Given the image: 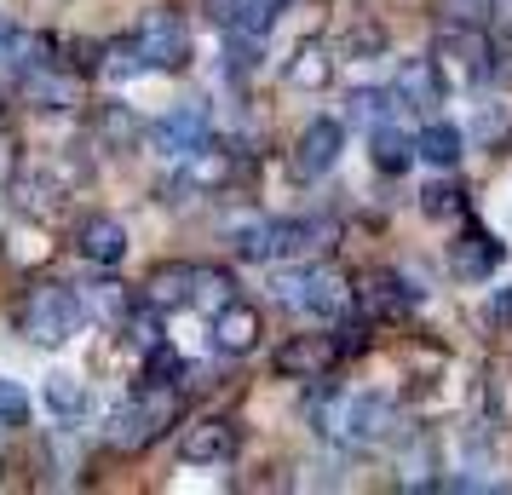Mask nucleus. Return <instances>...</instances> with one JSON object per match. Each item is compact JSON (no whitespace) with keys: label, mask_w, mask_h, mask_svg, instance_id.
Segmentation results:
<instances>
[{"label":"nucleus","mask_w":512,"mask_h":495,"mask_svg":"<svg viewBox=\"0 0 512 495\" xmlns=\"http://www.w3.org/2000/svg\"><path fill=\"white\" fill-rule=\"evenodd\" d=\"M231 248L236 260H317L334 248V219H236Z\"/></svg>","instance_id":"f257e3e1"},{"label":"nucleus","mask_w":512,"mask_h":495,"mask_svg":"<svg viewBox=\"0 0 512 495\" xmlns=\"http://www.w3.org/2000/svg\"><path fill=\"white\" fill-rule=\"evenodd\" d=\"M81 294H70L64 283H35L18 300V334L41 352H64L75 334H81Z\"/></svg>","instance_id":"f03ea898"},{"label":"nucleus","mask_w":512,"mask_h":495,"mask_svg":"<svg viewBox=\"0 0 512 495\" xmlns=\"http://www.w3.org/2000/svg\"><path fill=\"white\" fill-rule=\"evenodd\" d=\"M179 421V386L167 380H144L133 398L110 415V444L116 449H150L156 438H167V426Z\"/></svg>","instance_id":"7ed1b4c3"},{"label":"nucleus","mask_w":512,"mask_h":495,"mask_svg":"<svg viewBox=\"0 0 512 495\" xmlns=\"http://www.w3.org/2000/svg\"><path fill=\"white\" fill-rule=\"evenodd\" d=\"M271 294H277V306L300 311V317H340L351 306V283L334 265H317V260L300 265V271H277Z\"/></svg>","instance_id":"20e7f679"},{"label":"nucleus","mask_w":512,"mask_h":495,"mask_svg":"<svg viewBox=\"0 0 512 495\" xmlns=\"http://www.w3.org/2000/svg\"><path fill=\"white\" fill-rule=\"evenodd\" d=\"M133 47H139L144 70L156 75H173L190 64V29L179 12H144L139 29H133Z\"/></svg>","instance_id":"39448f33"},{"label":"nucleus","mask_w":512,"mask_h":495,"mask_svg":"<svg viewBox=\"0 0 512 495\" xmlns=\"http://www.w3.org/2000/svg\"><path fill=\"white\" fill-rule=\"evenodd\" d=\"M208 139H213V127H208V110H202V104H179V110H167L162 121H150V150L167 156V162L196 156Z\"/></svg>","instance_id":"423d86ee"},{"label":"nucleus","mask_w":512,"mask_h":495,"mask_svg":"<svg viewBox=\"0 0 512 495\" xmlns=\"http://www.w3.org/2000/svg\"><path fill=\"white\" fill-rule=\"evenodd\" d=\"M351 300L363 311V323H403V317L420 306V294L403 283L397 271H369L363 283L351 288Z\"/></svg>","instance_id":"0eeeda50"},{"label":"nucleus","mask_w":512,"mask_h":495,"mask_svg":"<svg viewBox=\"0 0 512 495\" xmlns=\"http://www.w3.org/2000/svg\"><path fill=\"white\" fill-rule=\"evenodd\" d=\"M392 432V398H380V392H340V426H334V438L340 444H357V449H369L380 444Z\"/></svg>","instance_id":"6e6552de"},{"label":"nucleus","mask_w":512,"mask_h":495,"mask_svg":"<svg viewBox=\"0 0 512 495\" xmlns=\"http://www.w3.org/2000/svg\"><path fill=\"white\" fill-rule=\"evenodd\" d=\"M236 449H242V426L225 421V415L190 421L185 432H179V461H190V467H225Z\"/></svg>","instance_id":"1a4fd4ad"},{"label":"nucleus","mask_w":512,"mask_h":495,"mask_svg":"<svg viewBox=\"0 0 512 495\" xmlns=\"http://www.w3.org/2000/svg\"><path fill=\"white\" fill-rule=\"evenodd\" d=\"M346 357V340H334V334H294L288 346H277V375L288 380H323L334 363Z\"/></svg>","instance_id":"9d476101"},{"label":"nucleus","mask_w":512,"mask_h":495,"mask_svg":"<svg viewBox=\"0 0 512 495\" xmlns=\"http://www.w3.org/2000/svg\"><path fill=\"white\" fill-rule=\"evenodd\" d=\"M501 254H507L501 236H489L484 225H461L455 242H449V271H455V283H489Z\"/></svg>","instance_id":"9b49d317"},{"label":"nucleus","mask_w":512,"mask_h":495,"mask_svg":"<svg viewBox=\"0 0 512 495\" xmlns=\"http://www.w3.org/2000/svg\"><path fill=\"white\" fill-rule=\"evenodd\" d=\"M340 150H346V127H340V121H328V116H317L300 133V144H294V179H305V185H311V179L334 173Z\"/></svg>","instance_id":"f8f14e48"},{"label":"nucleus","mask_w":512,"mask_h":495,"mask_svg":"<svg viewBox=\"0 0 512 495\" xmlns=\"http://www.w3.org/2000/svg\"><path fill=\"white\" fill-rule=\"evenodd\" d=\"M438 58L455 75H466V81H484V75H495V64H489V58H495L489 35L478 24H466V18L455 29H443V35H438Z\"/></svg>","instance_id":"ddd939ff"},{"label":"nucleus","mask_w":512,"mask_h":495,"mask_svg":"<svg viewBox=\"0 0 512 495\" xmlns=\"http://www.w3.org/2000/svg\"><path fill=\"white\" fill-rule=\"evenodd\" d=\"M75 254L87 265H121V254H127V225H121L116 213H87L81 225H75Z\"/></svg>","instance_id":"4468645a"},{"label":"nucleus","mask_w":512,"mask_h":495,"mask_svg":"<svg viewBox=\"0 0 512 495\" xmlns=\"http://www.w3.org/2000/svg\"><path fill=\"white\" fill-rule=\"evenodd\" d=\"M213 352L225 357H248L259 346V334H265V323H259V306H248V300H231V306L213 311Z\"/></svg>","instance_id":"2eb2a0df"},{"label":"nucleus","mask_w":512,"mask_h":495,"mask_svg":"<svg viewBox=\"0 0 512 495\" xmlns=\"http://www.w3.org/2000/svg\"><path fill=\"white\" fill-rule=\"evenodd\" d=\"M24 98L35 104V110H52V116H64V110H75L81 104V81L64 70H52V64H41V70L24 75Z\"/></svg>","instance_id":"dca6fc26"},{"label":"nucleus","mask_w":512,"mask_h":495,"mask_svg":"<svg viewBox=\"0 0 512 495\" xmlns=\"http://www.w3.org/2000/svg\"><path fill=\"white\" fill-rule=\"evenodd\" d=\"M397 98H409V110H438L443 104V64L438 58H409L397 70Z\"/></svg>","instance_id":"f3484780"},{"label":"nucleus","mask_w":512,"mask_h":495,"mask_svg":"<svg viewBox=\"0 0 512 495\" xmlns=\"http://www.w3.org/2000/svg\"><path fill=\"white\" fill-rule=\"evenodd\" d=\"M41 398H47V409L64 426H75V421H87V415H93V386H87L81 375H70V369L47 375V392H41Z\"/></svg>","instance_id":"a211bd4d"},{"label":"nucleus","mask_w":512,"mask_h":495,"mask_svg":"<svg viewBox=\"0 0 512 495\" xmlns=\"http://www.w3.org/2000/svg\"><path fill=\"white\" fill-rule=\"evenodd\" d=\"M185 185H196V190H219V185H231L236 179V156L231 150H219V144H202V150H196V156H185Z\"/></svg>","instance_id":"6ab92c4d"},{"label":"nucleus","mask_w":512,"mask_h":495,"mask_svg":"<svg viewBox=\"0 0 512 495\" xmlns=\"http://www.w3.org/2000/svg\"><path fill=\"white\" fill-rule=\"evenodd\" d=\"M144 300H150L156 311L190 306V300H196V265H162V271L144 283Z\"/></svg>","instance_id":"aec40b11"},{"label":"nucleus","mask_w":512,"mask_h":495,"mask_svg":"<svg viewBox=\"0 0 512 495\" xmlns=\"http://www.w3.org/2000/svg\"><path fill=\"white\" fill-rule=\"evenodd\" d=\"M288 81L300 87V93H323L328 81H334V52L323 41H305L294 58H288Z\"/></svg>","instance_id":"412c9836"},{"label":"nucleus","mask_w":512,"mask_h":495,"mask_svg":"<svg viewBox=\"0 0 512 495\" xmlns=\"http://www.w3.org/2000/svg\"><path fill=\"white\" fill-rule=\"evenodd\" d=\"M461 150H466V139H461V127H449V121L420 127V139H415V156L420 162H432V167H443V173L461 162Z\"/></svg>","instance_id":"4be33fe9"},{"label":"nucleus","mask_w":512,"mask_h":495,"mask_svg":"<svg viewBox=\"0 0 512 495\" xmlns=\"http://www.w3.org/2000/svg\"><path fill=\"white\" fill-rule=\"evenodd\" d=\"M0 64H12L18 75L41 70V64H52V41H47V35H35V29H6V47H0Z\"/></svg>","instance_id":"5701e85b"},{"label":"nucleus","mask_w":512,"mask_h":495,"mask_svg":"<svg viewBox=\"0 0 512 495\" xmlns=\"http://www.w3.org/2000/svg\"><path fill=\"white\" fill-rule=\"evenodd\" d=\"M81 311H87L93 323H121V317L133 311V294L104 277V283H87V288H81Z\"/></svg>","instance_id":"b1692460"},{"label":"nucleus","mask_w":512,"mask_h":495,"mask_svg":"<svg viewBox=\"0 0 512 495\" xmlns=\"http://www.w3.org/2000/svg\"><path fill=\"white\" fill-rule=\"evenodd\" d=\"M374 167H380V173H409V162H415V144H409V133H397L392 121H380V127H374Z\"/></svg>","instance_id":"393cba45"},{"label":"nucleus","mask_w":512,"mask_h":495,"mask_svg":"<svg viewBox=\"0 0 512 495\" xmlns=\"http://www.w3.org/2000/svg\"><path fill=\"white\" fill-rule=\"evenodd\" d=\"M420 213H426V219H438V225H449V219H461V213H466V190L455 185V179H438V185L420 190Z\"/></svg>","instance_id":"a878e982"},{"label":"nucleus","mask_w":512,"mask_h":495,"mask_svg":"<svg viewBox=\"0 0 512 495\" xmlns=\"http://www.w3.org/2000/svg\"><path fill=\"white\" fill-rule=\"evenodd\" d=\"M346 110H351V121L363 127H380V121H392V110H397V93H386V87H357V93L346 98Z\"/></svg>","instance_id":"bb28decb"},{"label":"nucleus","mask_w":512,"mask_h":495,"mask_svg":"<svg viewBox=\"0 0 512 495\" xmlns=\"http://www.w3.org/2000/svg\"><path fill=\"white\" fill-rule=\"evenodd\" d=\"M98 139L116 144V150H133V139H139V121L127 116V104H104V110H98Z\"/></svg>","instance_id":"cd10ccee"},{"label":"nucleus","mask_w":512,"mask_h":495,"mask_svg":"<svg viewBox=\"0 0 512 495\" xmlns=\"http://www.w3.org/2000/svg\"><path fill=\"white\" fill-rule=\"evenodd\" d=\"M98 70L110 75V81H127V75H139V70H144V58H139V47H133V35H127V41H110Z\"/></svg>","instance_id":"c85d7f7f"},{"label":"nucleus","mask_w":512,"mask_h":495,"mask_svg":"<svg viewBox=\"0 0 512 495\" xmlns=\"http://www.w3.org/2000/svg\"><path fill=\"white\" fill-rule=\"evenodd\" d=\"M288 0H242V18H236V35H259L265 24H277Z\"/></svg>","instance_id":"c756f323"},{"label":"nucleus","mask_w":512,"mask_h":495,"mask_svg":"<svg viewBox=\"0 0 512 495\" xmlns=\"http://www.w3.org/2000/svg\"><path fill=\"white\" fill-rule=\"evenodd\" d=\"M179 375H185V357L173 352V346L144 352V380H167V386H179Z\"/></svg>","instance_id":"7c9ffc66"},{"label":"nucleus","mask_w":512,"mask_h":495,"mask_svg":"<svg viewBox=\"0 0 512 495\" xmlns=\"http://www.w3.org/2000/svg\"><path fill=\"white\" fill-rule=\"evenodd\" d=\"M24 421H29V392L0 375V426H24Z\"/></svg>","instance_id":"2f4dec72"},{"label":"nucleus","mask_w":512,"mask_h":495,"mask_svg":"<svg viewBox=\"0 0 512 495\" xmlns=\"http://www.w3.org/2000/svg\"><path fill=\"white\" fill-rule=\"evenodd\" d=\"M12 179H18V144L0 133V185H12Z\"/></svg>","instance_id":"473e14b6"},{"label":"nucleus","mask_w":512,"mask_h":495,"mask_svg":"<svg viewBox=\"0 0 512 495\" xmlns=\"http://www.w3.org/2000/svg\"><path fill=\"white\" fill-rule=\"evenodd\" d=\"M489 317H495V323H512V288H501V294L489 300Z\"/></svg>","instance_id":"72a5a7b5"}]
</instances>
